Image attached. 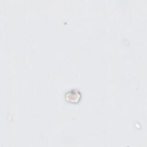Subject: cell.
<instances>
[{
	"label": "cell",
	"instance_id": "obj_1",
	"mask_svg": "<svg viewBox=\"0 0 147 147\" xmlns=\"http://www.w3.org/2000/svg\"><path fill=\"white\" fill-rule=\"evenodd\" d=\"M80 97H81V94L80 92L75 90H71L67 92L65 95V99L68 102H72L79 101Z\"/></svg>",
	"mask_w": 147,
	"mask_h": 147
}]
</instances>
